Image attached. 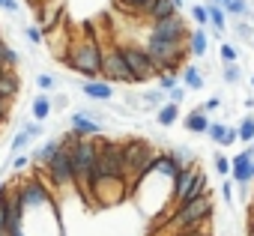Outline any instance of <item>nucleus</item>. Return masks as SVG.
<instances>
[{
	"mask_svg": "<svg viewBox=\"0 0 254 236\" xmlns=\"http://www.w3.org/2000/svg\"><path fill=\"white\" fill-rule=\"evenodd\" d=\"M177 117H180V105L165 102V105L156 111V123H159V126H174V123H177Z\"/></svg>",
	"mask_w": 254,
	"mask_h": 236,
	"instance_id": "nucleus-19",
	"label": "nucleus"
},
{
	"mask_svg": "<svg viewBox=\"0 0 254 236\" xmlns=\"http://www.w3.org/2000/svg\"><path fill=\"white\" fill-rule=\"evenodd\" d=\"M51 96L48 93H36L33 96V102H30V114H33V120L36 123H45L48 120V117H51Z\"/></svg>",
	"mask_w": 254,
	"mask_h": 236,
	"instance_id": "nucleus-15",
	"label": "nucleus"
},
{
	"mask_svg": "<svg viewBox=\"0 0 254 236\" xmlns=\"http://www.w3.org/2000/svg\"><path fill=\"white\" fill-rule=\"evenodd\" d=\"M150 3H153V0H117V6H120V9L135 12V15H144V12L150 9Z\"/></svg>",
	"mask_w": 254,
	"mask_h": 236,
	"instance_id": "nucleus-22",
	"label": "nucleus"
},
{
	"mask_svg": "<svg viewBox=\"0 0 254 236\" xmlns=\"http://www.w3.org/2000/svg\"><path fill=\"white\" fill-rule=\"evenodd\" d=\"M221 200L233 203V182H221Z\"/></svg>",
	"mask_w": 254,
	"mask_h": 236,
	"instance_id": "nucleus-39",
	"label": "nucleus"
},
{
	"mask_svg": "<svg viewBox=\"0 0 254 236\" xmlns=\"http://www.w3.org/2000/svg\"><path fill=\"white\" fill-rule=\"evenodd\" d=\"M6 117H9V102H3V99H0V123H3Z\"/></svg>",
	"mask_w": 254,
	"mask_h": 236,
	"instance_id": "nucleus-43",
	"label": "nucleus"
},
{
	"mask_svg": "<svg viewBox=\"0 0 254 236\" xmlns=\"http://www.w3.org/2000/svg\"><path fill=\"white\" fill-rule=\"evenodd\" d=\"M18 93H21V81H18L15 72H9V75L0 78V99H3V102H12Z\"/></svg>",
	"mask_w": 254,
	"mask_h": 236,
	"instance_id": "nucleus-16",
	"label": "nucleus"
},
{
	"mask_svg": "<svg viewBox=\"0 0 254 236\" xmlns=\"http://www.w3.org/2000/svg\"><path fill=\"white\" fill-rule=\"evenodd\" d=\"M12 191H15V197H18L24 215H27V212H36V209L54 206L51 188H48V182H42V179H24V182H18Z\"/></svg>",
	"mask_w": 254,
	"mask_h": 236,
	"instance_id": "nucleus-6",
	"label": "nucleus"
},
{
	"mask_svg": "<svg viewBox=\"0 0 254 236\" xmlns=\"http://www.w3.org/2000/svg\"><path fill=\"white\" fill-rule=\"evenodd\" d=\"M209 215H212V197H209V191H203L200 197L174 206V212L168 215V224H171L174 233H180V230H194V227H203V224L209 221Z\"/></svg>",
	"mask_w": 254,
	"mask_h": 236,
	"instance_id": "nucleus-3",
	"label": "nucleus"
},
{
	"mask_svg": "<svg viewBox=\"0 0 254 236\" xmlns=\"http://www.w3.org/2000/svg\"><path fill=\"white\" fill-rule=\"evenodd\" d=\"M251 179H254V162H251Z\"/></svg>",
	"mask_w": 254,
	"mask_h": 236,
	"instance_id": "nucleus-49",
	"label": "nucleus"
},
{
	"mask_svg": "<svg viewBox=\"0 0 254 236\" xmlns=\"http://www.w3.org/2000/svg\"><path fill=\"white\" fill-rule=\"evenodd\" d=\"M221 60H224V63H236V60H239V51H236L230 42H221Z\"/></svg>",
	"mask_w": 254,
	"mask_h": 236,
	"instance_id": "nucleus-34",
	"label": "nucleus"
},
{
	"mask_svg": "<svg viewBox=\"0 0 254 236\" xmlns=\"http://www.w3.org/2000/svg\"><path fill=\"white\" fill-rule=\"evenodd\" d=\"M209 114L206 111H200V108H194L189 117H186V120H183V126L189 129V132H194V135H206V129H209Z\"/></svg>",
	"mask_w": 254,
	"mask_h": 236,
	"instance_id": "nucleus-13",
	"label": "nucleus"
},
{
	"mask_svg": "<svg viewBox=\"0 0 254 236\" xmlns=\"http://www.w3.org/2000/svg\"><path fill=\"white\" fill-rule=\"evenodd\" d=\"M27 144H30V138H27L24 132H18V135L12 138V144H9V156H18L21 150H27Z\"/></svg>",
	"mask_w": 254,
	"mask_h": 236,
	"instance_id": "nucleus-31",
	"label": "nucleus"
},
{
	"mask_svg": "<svg viewBox=\"0 0 254 236\" xmlns=\"http://www.w3.org/2000/svg\"><path fill=\"white\" fill-rule=\"evenodd\" d=\"M24 36H27L33 45H42V42H45V33H42V27H39V24H30V27H24Z\"/></svg>",
	"mask_w": 254,
	"mask_h": 236,
	"instance_id": "nucleus-32",
	"label": "nucleus"
},
{
	"mask_svg": "<svg viewBox=\"0 0 254 236\" xmlns=\"http://www.w3.org/2000/svg\"><path fill=\"white\" fill-rule=\"evenodd\" d=\"M156 78H159L162 93H168V90H174V87L180 84V75H171V72H162V75H156Z\"/></svg>",
	"mask_w": 254,
	"mask_h": 236,
	"instance_id": "nucleus-30",
	"label": "nucleus"
},
{
	"mask_svg": "<svg viewBox=\"0 0 254 236\" xmlns=\"http://www.w3.org/2000/svg\"><path fill=\"white\" fill-rule=\"evenodd\" d=\"M21 63V54L9 45V42H3L0 39V66H6V69H15Z\"/></svg>",
	"mask_w": 254,
	"mask_h": 236,
	"instance_id": "nucleus-21",
	"label": "nucleus"
},
{
	"mask_svg": "<svg viewBox=\"0 0 254 236\" xmlns=\"http://www.w3.org/2000/svg\"><path fill=\"white\" fill-rule=\"evenodd\" d=\"M144 15L150 18V24L153 21H162V18H171V15H177V3H174V0H153L150 9Z\"/></svg>",
	"mask_w": 254,
	"mask_h": 236,
	"instance_id": "nucleus-14",
	"label": "nucleus"
},
{
	"mask_svg": "<svg viewBox=\"0 0 254 236\" xmlns=\"http://www.w3.org/2000/svg\"><path fill=\"white\" fill-rule=\"evenodd\" d=\"M221 108V99L218 96H212V99H206L203 105H200V111H206V114H212V111H218Z\"/></svg>",
	"mask_w": 254,
	"mask_h": 236,
	"instance_id": "nucleus-38",
	"label": "nucleus"
},
{
	"mask_svg": "<svg viewBox=\"0 0 254 236\" xmlns=\"http://www.w3.org/2000/svg\"><path fill=\"white\" fill-rule=\"evenodd\" d=\"M236 138H239L242 144H251V141H254V117H245V120L239 123V129H236Z\"/></svg>",
	"mask_w": 254,
	"mask_h": 236,
	"instance_id": "nucleus-24",
	"label": "nucleus"
},
{
	"mask_svg": "<svg viewBox=\"0 0 254 236\" xmlns=\"http://www.w3.org/2000/svg\"><path fill=\"white\" fill-rule=\"evenodd\" d=\"M191 18H194L197 27H206V24H209V18H206V6H194V9H191Z\"/></svg>",
	"mask_w": 254,
	"mask_h": 236,
	"instance_id": "nucleus-36",
	"label": "nucleus"
},
{
	"mask_svg": "<svg viewBox=\"0 0 254 236\" xmlns=\"http://www.w3.org/2000/svg\"><path fill=\"white\" fill-rule=\"evenodd\" d=\"M251 87H254V75H251Z\"/></svg>",
	"mask_w": 254,
	"mask_h": 236,
	"instance_id": "nucleus-52",
	"label": "nucleus"
},
{
	"mask_svg": "<svg viewBox=\"0 0 254 236\" xmlns=\"http://www.w3.org/2000/svg\"><path fill=\"white\" fill-rule=\"evenodd\" d=\"M21 132H24L30 141H36V138H42V135H45L42 123H36V120H30V123H21Z\"/></svg>",
	"mask_w": 254,
	"mask_h": 236,
	"instance_id": "nucleus-29",
	"label": "nucleus"
},
{
	"mask_svg": "<svg viewBox=\"0 0 254 236\" xmlns=\"http://www.w3.org/2000/svg\"><path fill=\"white\" fill-rule=\"evenodd\" d=\"M233 141H236V129H227V144H233ZM227 144H224V147H227Z\"/></svg>",
	"mask_w": 254,
	"mask_h": 236,
	"instance_id": "nucleus-44",
	"label": "nucleus"
},
{
	"mask_svg": "<svg viewBox=\"0 0 254 236\" xmlns=\"http://www.w3.org/2000/svg\"><path fill=\"white\" fill-rule=\"evenodd\" d=\"M69 132L78 138H99L102 135V114L93 111H75L69 117Z\"/></svg>",
	"mask_w": 254,
	"mask_h": 236,
	"instance_id": "nucleus-10",
	"label": "nucleus"
},
{
	"mask_svg": "<svg viewBox=\"0 0 254 236\" xmlns=\"http://www.w3.org/2000/svg\"><path fill=\"white\" fill-rule=\"evenodd\" d=\"M251 212H254V191H251Z\"/></svg>",
	"mask_w": 254,
	"mask_h": 236,
	"instance_id": "nucleus-48",
	"label": "nucleus"
},
{
	"mask_svg": "<svg viewBox=\"0 0 254 236\" xmlns=\"http://www.w3.org/2000/svg\"><path fill=\"white\" fill-rule=\"evenodd\" d=\"M36 87H39V90H54V87H57V78L42 72V75H36Z\"/></svg>",
	"mask_w": 254,
	"mask_h": 236,
	"instance_id": "nucleus-35",
	"label": "nucleus"
},
{
	"mask_svg": "<svg viewBox=\"0 0 254 236\" xmlns=\"http://www.w3.org/2000/svg\"><path fill=\"white\" fill-rule=\"evenodd\" d=\"M117 48H120V54H123L126 66H129V72H132V81H135V84L153 81V78L159 75V69H156V63L150 60V54L144 51V45H138V42H117Z\"/></svg>",
	"mask_w": 254,
	"mask_h": 236,
	"instance_id": "nucleus-5",
	"label": "nucleus"
},
{
	"mask_svg": "<svg viewBox=\"0 0 254 236\" xmlns=\"http://www.w3.org/2000/svg\"><path fill=\"white\" fill-rule=\"evenodd\" d=\"M221 75H224L227 84H239V78H242V72H239L236 63H224V72H221Z\"/></svg>",
	"mask_w": 254,
	"mask_h": 236,
	"instance_id": "nucleus-33",
	"label": "nucleus"
},
{
	"mask_svg": "<svg viewBox=\"0 0 254 236\" xmlns=\"http://www.w3.org/2000/svg\"><path fill=\"white\" fill-rule=\"evenodd\" d=\"M209 3H218V6H224V3H227V0H209Z\"/></svg>",
	"mask_w": 254,
	"mask_h": 236,
	"instance_id": "nucleus-47",
	"label": "nucleus"
},
{
	"mask_svg": "<svg viewBox=\"0 0 254 236\" xmlns=\"http://www.w3.org/2000/svg\"><path fill=\"white\" fill-rule=\"evenodd\" d=\"M165 99H168V102H171V105H180V102H183V99H186V90H183V87H180V84H177V87H174V90H168V93H165Z\"/></svg>",
	"mask_w": 254,
	"mask_h": 236,
	"instance_id": "nucleus-37",
	"label": "nucleus"
},
{
	"mask_svg": "<svg viewBox=\"0 0 254 236\" xmlns=\"http://www.w3.org/2000/svg\"><path fill=\"white\" fill-rule=\"evenodd\" d=\"M180 78H183V84H186L189 90H200V87H203V75H200L197 66H183V69H180Z\"/></svg>",
	"mask_w": 254,
	"mask_h": 236,
	"instance_id": "nucleus-20",
	"label": "nucleus"
},
{
	"mask_svg": "<svg viewBox=\"0 0 254 236\" xmlns=\"http://www.w3.org/2000/svg\"><path fill=\"white\" fill-rule=\"evenodd\" d=\"M0 39H3V27H0Z\"/></svg>",
	"mask_w": 254,
	"mask_h": 236,
	"instance_id": "nucleus-50",
	"label": "nucleus"
},
{
	"mask_svg": "<svg viewBox=\"0 0 254 236\" xmlns=\"http://www.w3.org/2000/svg\"><path fill=\"white\" fill-rule=\"evenodd\" d=\"M60 60L75 75H81L84 81H96L99 72H102V42L99 39H90V36L75 39V42L66 45V51L60 54Z\"/></svg>",
	"mask_w": 254,
	"mask_h": 236,
	"instance_id": "nucleus-1",
	"label": "nucleus"
},
{
	"mask_svg": "<svg viewBox=\"0 0 254 236\" xmlns=\"http://www.w3.org/2000/svg\"><path fill=\"white\" fill-rule=\"evenodd\" d=\"M99 78L108 81V84H135L129 66H126V60H123V54L117 48V42L102 48V72H99Z\"/></svg>",
	"mask_w": 254,
	"mask_h": 236,
	"instance_id": "nucleus-8",
	"label": "nucleus"
},
{
	"mask_svg": "<svg viewBox=\"0 0 254 236\" xmlns=\"http://www.w3.org/2000/svg\"><path fill=\"white\" fill-rule=\"evenodd\" d=\"M3 185H6V182H3V179H0V188H3Z\"/></svg>",
	"mask_w": 254,
	"mask_h": 236,
	"instance_id": "nucleus-51",
	"label": "nucleus"
},
{
	"mask_svg": "<svg viewBox=\"0 0 254 236\" xmlns=\"http://www.w3.org/2000/svg\"><path fill=\"white\" fill-rule=\"evenodd\" d=\"M227 129H230V126H224V123H209L206 135H209L215 144H221V147H224V144H227Z\"/></svg>",
	"mask_w": 254,
	"mask_h": 236,
	"instance_id": "nucleus-26",
	"label": "nucleus"
},
{
	"mask_svg": "<svg viewBox=\"0 0 254 236\" xmlns=\"http://www.w3.org/2000/svg\"><path fill=\"white\" fill-rule=\"evenodd\" d=\"M206 18H209V24H215V30H224V24H227L224 21L227 15H224V9L218 3H206Z\"/></svg>",
	"mask_w": 254,
	"mask_h": 236,
	"instance_id": "nucleus-23",
	"label": "nucleus"
},
{
	"mask_svg": "<svg viewBox=\"0 0 254 236\" xmlns=\"http://www.w3.org/2000/svg\"><path fill=\"white\" fill-rule=\"evenodd\" d=\"M81 93H84L87 99H93V102H111V99H114V87H111L108 81H102V78H96V81H81Z\"/></svg>",
	"mask_w": 254,
	"mask_h": 236,
	"instance_id": "nucleus-12",
	"label": "nucleus"
},
{
	"mask_svg": "<svg viewBox=\"0 0 254 236\" xmlns=\"http://www.w3.org/2000/svg\"><path fill=\"white\" fill-rule=\"evenodd\" d=\"M12 69H6V66H0V78H3V75H9Z\"/></svg>",
	"mask_w": 254,
	"mask_h": 236,
	"instance_id": "nucleus-46",
	"label": "nucleus"
},
{
	"mask_svg": "<svg viewBox=\"0 0 254 236\" xmlns=\"http://www.w3.org/2000/svg\"><path fill=\"white\" fill-rule=\"evenodd\" d=\"M138 105H144V108H162V105H165V93H162V90H153V93H144Z\"/></svg>",
	"mask_w": 254,
	"mask_h": 236,
	"instance_id": "nucleus-27",
	"label": "nucleus"
},
{
	"mask_svg": "<svg viewBox=\"0 0 254 236\" xmlns=\"http://www.w3.org/2000/svg\"><path fill=\"white\" fill-rule=\"evenodd\" d=\"M147 36H156V39H168V42H189V24H186V18L177 12V15H171V18L153 21Z\"/></svg>",
	"mask_w": 254,
	"mask_h": 236,
	"instance_id": "nucleus-9",
	"label": "nucleus"
},
{
	"mask_svg": "<svg viewBox=\"0 0 254 236\" xmlns=\"http://www.w3.org/2000/svg\"><path fill=\"white\" fill-rule=\"evenodd\" d=\"M27 165H30V156H15L12 159V171H24Z\"/></svg>",
	"mask_w": 254,
	"mask_h": 236,
	"instance_id": "nucleus-40",
	"label": "nucleus"
},
{
	"mask_svg": "<svg viewBox=\"0 0 254 236\" xmlns=\"http://www.w3.org/2000/svg\"><path fill=\"white\" fill-rule=\"evenodd\" d=\"M57 150H60V138H51V141H45L39 150H33V153H30V162H36V165H45V162H48V159H51Z\"/></svg>",
	"mask_w": 254,
	"mask_h": 236,
	"instance_id": "nucleus-17",
	"label": "nucleus"
},
{
	"mask_svg": "<svg viewBox=\"0 0 254 236\" xmlns=\"http://www.w3.org/2000/svg\"><path fill=\"white\" fill-rule=\"evenodd\" d=\"M66 150H69V165H72L75 188L81 191V197H87V179H90V171L96 165V141L93 138H78Z\"/></svg>",
	"mask_w": 254,
	"mask_h": 236,
	"instance_id": "nucleus-4",
	"label": "nucleus"
},
{
	"mask_svg": "<svg viewBox=\"0 0 254 236\" xmlns=\"http://www.w3.org/2000/svg\"><path fill=\"white\" fill-rule=\"evenodd\" d=\"M156 150L150 141L144 138H132L123 144V165H126V185H129V191L153 171V162H156Z\"/></svg>",
	"mask_w": 254,
	"mask_h": 236,
	"instance_id": "nucleus-2",
	"label": "nucleus"
},
{
	"mask_svg": "<svg viewBox=\"0 0 254 236\" xmlns=\"http://www.w3.org/2000/svg\"><path fill=\"white\" fill-rule=\"evenodd\" d=\"M248 236H254V212L248 215Z\"/></svg>",
	"mask_w": 254,
	"mask_h": 236,
	"instance_id": "nucleus-45",
	"label": "nucleus"
},
{
	"mask_svg": "<svg viewBox=\"0 0 254 236\" xmlns=\"http://www.w3.org/2000/svg\"><path fill=\"white\" fill-rule=\"evenodd\" d=\"M251 162H254V150L251 147H245L239 156L230 159V177H233V182H239V185L251 182Z\"/></svg>",
	"mask_w": 254,
	"mask_h": 236,
	"instance_id": "nucleus-11",
	"label": "nucleus"
},
{
	"mask_svg": "<svg viewBox=\"0 0 254 236\" xmlns=\"http://www.w3.org/2000/svg\"><path fill=\"white\" fill-rule=\"evenodd\" d=\"M45 168V177H48V182L57 188V191H69V188H75V177H72V165H69V150L60 144V150L42 165Z\"/></svg>",
	"mask_w": 254,
	"mask_h": 236,
	"instance_id": "nucleus-7",
	"label": "nucleus"
},
{
	"mask_svg": "<svg viewBox=\"0 0 254 236\" xmlns=\"http://www.w3.org/2000/svg\"><path fill=\"white\" fill-rule=\"evenodd\" d=\"M221 9H224V15H245L248 12V3H245V0H227Z\"/></svg>",
	"mask_w": 254,
	"mask_h": 236,
	"instance_id": "nucleus-28",
	"label": "nucleus"
},
{
	"mask_svg": "<svg viewBox=\"0 0 254 236\" xmlns=\"http://www.w3.org/2000/svg\"><path fill=\"white\" fill-rule=\"evenodd\" d=\"M251 45H254V36H251Z\"/></svg>",
	"mask_w": 254,
	"mask_h": 236,
	"instance_id": "nucleus-54",
	"label": "nucleus"
},
{
	"mask_svg": "<svg viewBox=\"0 0 254 236\" xmlns=\"http://www.w3.org/2000/svg\"><path fill=\"white\" fill-rule=\"evenodd\" d=\"M215 171H218V174H230V159L218 156V159H215Z\"/></svg>",
	"mask_w": 254,
	"mask_h": 236,
	"instance_id": "nucleus-41",
	"label": "nucleus"
},
{
	"mask_svg": "<svg viewBox=\"0 0 254 236\" xmlns=\"http://www.w3.org/2000/svg\"><path fill=\"white\" fill-rule=\"evenodd\" d=\"M189 54L191 57H203L206 54V33H203V27H197L194 33H189Z\"/></svg>",
	"mask_w": 254,
	"mask_h": 236,
	"instance_id": "nucleus-18",
	"label": "nucleus"
},
{
	"mask_svg": "<svg viewBox=\"0 0 254 236\" xmlns=\"http://www.w3.org/2000/svg\"><path fill=\"white\" fill-rule=\"evenodd\" d=\"M0 9H6V12H18V0H0Z\"/></svg>",
	"mask_w": 254,
	"mask_h": 236,
	"instance_id": "nucleus-42",
	"label": "nucleus"
},
{
	"mask_svg": "<svg viewBox=\"0 0 254 236\" xmlns=\"http://www.w3.org/2000/svg\"><path fill=\"white\" fill-rule=\"evenodd\" d=\"M251 150H254V141H251Z\"/></svg>",
	"mask_w": 254,
	"mask_h": 236,
	"instance_id": "nucleus-53",
	"label": "nucleus"
},
{
	"mask_svg": "<svg viewBox=\"0 0 254 236\" xmlns=\"http://www.w3.org/2000/svg\"><path fill=\"white\" fill-rule=\"evenodd\" d=\"M171 156L180 162V168H191L194 165V150H189V147H174Z\"/></svg>",
	"mask_w": 254,
	"mask_h": 236,
	"instance_id": "nucleus-25",
	"label": "nucleus"
}]
</instances>
